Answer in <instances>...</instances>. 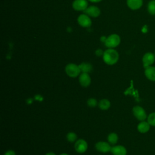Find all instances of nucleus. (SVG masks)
Masks as SVG:
<instances>
[{"label":"nucleus","mask_w":155,"mask_h":155,"mask_svg":"<svg viewBox=\"0 0 155 155\" xmlns=\"http://www.w3.org/2000/svg\"><path fill=\"white\" fill-rule=\"evenodd\" d=\"M78 24L82 27L88 28L91 25L92 22L89 17L86 14H81L78 18Z\"/></svg>","instance_id":"6"},{"label":"nucleus","mask_w":155,"mask_h":155,"mask_svg":"<svg viewBox=\"0 0 155 155\" xmlns=\"http://www.w3.org/2000/svg\"><path fill=\"white\" fill-rule=\"evenodd\" d=\"M102 56L104 62L110 65L115 64L119 59V53L113 48H108L104 52Z\"/></svg>","instance_id":"1"},{"label":"nucleus","mask_w":155,"mask_h":155,"mask_svg":"<svg viewBox=\"0 0 155 155\" xmlns=\"http://www.w3.org/2000/svg\"><path fill=\"white\" fill-rule=\"evenodd\" d=\"M111 153L113 155H126L127 150L122 145H116L111 147Z\"/></svg>","instance_id":"13"},{"label":"nucleus","mask_w":155,"mask_h":155,"mask_svg":"<svg viewBox=\"0 0 155 155\" xmlns=\"http://www.w3.org/2000/svg\"><path fill=\"white\" fill-rule=\"evenodd\" d=\"M67 139L70 142H73L77 139V135L73 132H70L67 134Z\"/></svg>","instance_id":"21"},{"label":"nucleus","mask_w":155,"mask_h":155,"mask_svg":"<svg viewBox=\"0 0 155 155\" xmlns=\"http://www.w3.org/2000/svg\"><path fill=\"white\" fill-rule=\"evenodd\" d=\"M60 155H68V154H67L66 153H62V154H61Z\"/></svg>","instance_id":"27"},{"label":"nucleus","mask_w":155,"mask_h":155,"mask_svg":"<svg viewBox=\"0 0 155 155\" xmlns=\"http://www.w3.org/2000/svg\"><path fill=\"white\" fill-rule=\"evenodd\" d=\"M147 122L151 126L155 127V112L150 113L147 117Z\"/></svg>","instance_id":"20"},{"label":"nucleus","mask_w":155,"mask_h":155,"mask_svg":"<svg viewBox=\"0 0 155 155\" xmlns=\"http://www.w3.org/2000/svg\"><path fill=\"white\" fill-rule=\"evenodd\" d=\"M103 54H104V52L101 49H98L96 51V54L98 56H101L103 55Z\"/></svg>","instance_id":"24"},{"label":"nucleus","mask_w":155,"mask_h":155,"mask_svg":"<svg viewBox=\"0 0 155 155\" xmlns=\"http://www.w3.org/2000/svg\"><path fill=\"white\" fill-rule=\"evenodd\" d=\"M84 13L93 18H97L101 15V10L96 6L91 5L88 7L84 11Z\"/></svg>","instance_id":"9"},{"label":"nucleus","mask_w":155,"mask_h":155,"mask_svg":"<svg viewBox=\"0 0 155 155\" xmlns=\"http://www.w3.org/2000/svg\"><path fill=\"white\" fill-rule=\"evenodd\" d=\"M147 10L151 15H155V0H151L148 2Z\"/></svg>","instance_id":"18"},{"label":"nucleus","mask_w":155,"mask_h":155,"mask_svg":"<svg viewBox=\"0 0 155 155\" xmlns=\"http://www.w3.org/2000/svg\"><path fill=\"white\" fill-rule=\"evenodd\" d=\"M95 148L98 151L104 153L110 151L111 149V147L109 143L103 141L97 142L95 145Z\"/></svg>","instance_id":"10"},{"label":"nucleus","mask_w":155,"mask_h":155,"mask_svg":"<svg viewBox=\"0 0 155 155\" xmlns=\"http://www.w3.org/2000/svg\"><path fill=\"white\" fill-rule=\"evenodd\" d=\"M108 141L111 144H115L117 143L118 140V136L116 133H111L108 136Z\"/></svg>","instance_id":"19"},{"label":"nucleus","mask_w":155,"mask_h":155,"mask_svg":"<svg viewBox=\"0 0 155 155\" xmlns=\"http://www.w3.org/2000/svg\"><path fill=\"white\" fill-rule=\"evenodd\" d=\"M127 4L131 10H138L142 7L143 0H127Z\"/></svg>","instance_id":"12"},{"label":"nucleus","mask_w":155,"mask_h":155,"mask_svg":"<svg viewBox=\"0 0 155 155\" xmlns=\"http://www.w3.org/2000/svg\"><path fill=\"white\" fill-rule=\"evenodd\" d=\"M110 102L107 99H103L101 100L98 103V106L99 108L102 110H107L110 107Z\"/></svg>","instance_id":"17"},{"label":"nucleus","mask_w":155,"mask_h":155,"mask_svg":"<svg viewBox=\"0 0 155 155\" xmlns=\"http://www.w3.org/2000/svg\"><path fill=\"white\" fill-rule=\"evenodd\" d=\"M65 70L66 74L69 77H71V78L77 77L79 75L80 73L81 72L79 65L73 63L67 64L65 67Z\"/></svg>","instance_id":"3"},{"label":"nucleus","mask_w":155,"mask_h":155,"mask_svg":"<svg viewBox=\"0 0 155 155\" xmlns=\"http://www.w3.org/2000/svg\"><path fill=\"white\" fill-rule=\"evenodd\" d=\"M133 113L136 119L140 121H143L147 118V115L145 110L140 106H134L133 108Z\"/></svg>","instance_id":"4"},{"label":"nucleus","mask_w":155,"mask_h":155,"mask_svg":"<svg viewBox=\"0 0 155 155\" xmlns=\"http://www.w3.org/2000/svg\"><path fill=\"white\" fill-rule=\"evenodd\" d=\"M155 61V54L151 52H147L142 57L143 66L145 68L151 66Z\"/></svg>","instance_id":"5"},{"label":"nucleus","mask_w":155,"mask_h":155,"mask_svg":"<svg viewBox=\"0 0 155 155\" xmlns=\"http://www.w3.org/2000/svg\"><path fill=\"white\" fill-rule=\"evenodd\" d=\"M45 155H56V154L53 152H50V153H47V154H45Z\"/></svg>","instance_id":"26"},{"label":"nucleus","mask_w":155,"mask_h":155,"mask_svg":"<svg viewBox=\"0 0 155 155\" xmlns=\"http://www.w3.org/2000/svg\"><path fill=\"white\" fill-rule=\"evenodd\" d=\"M154 54H155V52H154Z\"/></svg>","instance_id":"28"},{"label":"nucleus","mask_w":155,"mask_h":155,"mask_svg":"<svg viewBox=\"0 0 155 155\" xmlns=\"http://www.w3.org/2000/svg\"><path fill=\"white\" fill-rule=\"evenodd\" d=\"M87 0H74L72 3V7L76 11H84L88 7Z\"/></svg>","instance_id":"7"},{"label":"nucleus","mask_w":155,"mask_h":155,"mask_svg":"<svg viewBox=\"0 0 155 155\" xmlns=\"http://www.w3.org/2000/svg\"><path fill=\"white\" fill-rule=\"evenodd\" d=\"M79 67L82 73H88L91 72L93 69L92 65L88 62H82L79 65Z\"/></svg>","instance_id":"16"},{"label":"nucleus","mask_w":155,"mask_h":155,"mask_svg":"<svg viewBox=\"0 0 155 155\" xmlns=\"http://www.w3.org/2000/svg\"><path fill=\"white\" fill-rule=\"evenodd\" d=\"M145 75L151 81H155V67L150 66L145 68Z\"/></svg>","instance_id":"14"},{"label":"nucleus","mask_w":155,"mask_h":155,"mask_svg":"<svg viewBox=\"0 0 155 155\" xmlns=\"http://www.w3.org/2000/svg\"><path fill=\"white\" fill-rule=\"evenodd\" d=\"M88 148L87 142L84 139H78L74 144V149L77 153H83Z\"/></svg>","instance_id":"8"},{"label":"nucleus","mask_w":155,"mask_h":155,"mask_svg":"<svg viewBox=\"0 0 155 155\" xmlns=\"http://www.w3.org/2000/svg\"><path fill=\"white\" fill-rule=\"evenodd\" d=\"M120 42V36L117 34H111L105 39V45L109 48H113L117 47Z\"/></svg>","instance_id":"2"},{"label":"nucleus","mask_w":155,"mask_h":155,"mask_svg":"<svg viewBox=\"0 0 155 155\" xmlns=\"http://www.w3.org/2000/svg\"><path fill=\"white\" fill-rule=\"evenodd\" d=\"M87 105L90 107H95L97 105H98V104L96 99L90 98L87 101Z\"/></svg>","instance_id":"22"},{"label":"nucleus","mask_w":155,"mask_h":155,"mask_svg":"<svg viewBox=\"0 0 155 155\" xmlns=\"http://www.w3.org/2000/svg\"><path fill=\"white\" fill-rule=\"evenodd\" d=\"M79 81L80 84L84 87H88L91 84V78L88 73H82L79 77Z\"/></svg>","instance_id":"11"},{"label":"nucleus","mask_w":155,"mask_h":155,"mask_svg":"<svg viewBox=\"0 0 155 155\" xmlns=\"http://www.w3.org/2000/svg\"><path fill=\"white\" fill-rule=\"evenodd\" d=\"M90 2H94V3H96V2H101L102 0H89Z\"/></svg>","instance_id":"25"},{"label":"nucleus","mask_w":155,"mask_h":155,"mask_svg":"<svg viewBox=\"0 0 155 155\" xmlns=\"http://www.w3.org/2000/svg\"><path fill=\"white\" fill-rule=\"evenodd\" d=\"M4 155H16V153L13 150H8L5 153Z\"/></svg>","instance_id":"23"},{"label":"nucleus","mask_w":155,"mask_h":155,"mask_svg":"<svg viewBox=\"0 0 155 155\" xmlns=\"http://www.w3.org/2000/svg\"><path fill=\"white\" fill-rule=\"evenodd\" d=\"M137 130L141 133H145L148 132L150 128V125L148 122L141 121L137 127Z\"/></svg>","instance_id":"15"}]
</instances>
